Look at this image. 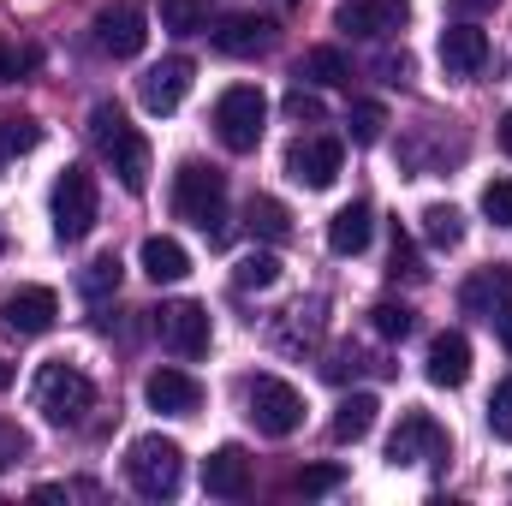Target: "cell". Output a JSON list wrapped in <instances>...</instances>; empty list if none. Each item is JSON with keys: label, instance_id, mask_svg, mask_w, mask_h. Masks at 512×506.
I'll return each instance as SVG.
<instances>
[{"label": "cell", "instance_id": "33", "mask_svg": "<svg viewBox=\"0 0 512 506\" xmlns=\"http://www.w3.org/2000/svg\"><path fill=\"white\" fill-rule=\"evenodd\" d=\"M286 120H292V126H322V120H328V108H322V96H316V90H304V84H298V90H286Z\"/></svg>", "mask_w": 512, "mask_h": 506}, {"label": "cell", "instance_id": "25", "mask_svg": "<svg viewBox=\"0 0 512 506\" xmlns=\"http://www.w3.org/2000/svg\"><path fill=\"white\" fill-rule=\"evenodd\" d=\"M417 221H423V239H429L435 251H459V239H465V215H459L453 203H429Z\"/></svg>", "mask_w": 512, "mask_h": 506}, {"label": "cell", "instance_id": "34", "mask_svg": "<svg viewBox=\"0 0 512 506\" xmlns=\"http://www.w3.org/2000/svg\"><path fill=\"white\" fill-rule=\"evenodd\" d=\"M340 483H346V471H340V465H304V471L292 477V489H298V495H328V489H340Z\"/></svg>", "mask_w": 512, "mask_h": 506}, {"label": "cell", "instance_id": "18", "mask_svg": "<svg viewBox=\"0 0 512 506\" xmlns=\"http://www.w3.org/2000/svg\"><path fill=\"white\" fill-rule=\"evenodd\" d=\"M203 489H209L215 501H239V495L251 489V459H245V447H215V453L203 459Z\"/></svg>", "mask_w": 512, "mask_h": 506}, {"label": "cell", "instance_id": "39", "mask_svg": "<svg viewBox=\"0 0 512 506\" xmlns=\"http://www.w3.org/2000/svg\"><path fill=\"white\" fill-rule=\"evenodd\" d=\"M423 280V268H417V256H411V239L399 233V221H393V280Z\"/></svg>", "mask_w": 512, "mask_h": 506}, {"label": "cell", "instance_id": "6", "mask_svg": "<svg viewBox=\"0 0 512 506\" xmlns=\"http://www.w3.org/2000/svg\"><path fill=\"white\" fill-rule=\"evenodd\" d=\"M262 120H268V96H262L256 84L221 90V102H215V137H221L233 155H251L256 143H262Z\"/></svg>", "mask_w": 512, "mask_h": 506}, {"label": "cell", "instance_id": "35", "mask_svg": "<svg viewBox=\"0 0 512 506\" xmlns=\"http://www.w3.org/2000/svg\"><path fill=\"white\" fill-rule=\"evenodd\" d=\"M483 215L495 227H512V179H489L483 185Z\"/></svg>", "mask_w": 512, "mask_h": 506}, {"label": "cell", "instance_id": "5", "mask_svg": "<svg viewBox=\"0 0 512 506\" xmlns=\"http://www.w3.org/2000/svg\"><path fill=\"white\" fill-rule=\"evenodd\" d=\"M96 209H102V197H96V173H90V167H66V173L54 179V233H60V245L90 239Z\"/></svg>", "mask_w": 512, "mask_h": 506}, {"label": "cell", "instance_id": "9", "mask_svg": "<svg viewBox=\"0 0 512 506\" xmlns=\"http://www.w3.org/2000/svg\"><path fill=\"white\" fill-rule=\"evenodd\" d=\"M0 322H6V334H18V340H42V334L60 322V298H54L48 286H12V292L0 298Z\"/></svg>", "mask_w": 512, "mask_h": 506}, {"label": "cell", "instance_id": "29", "mask_svg": "<svg viewBox=\"0 0 512 506\" xmlns=\"http://www.w3.org/2000/svg\"><path fill=\"white\" fill-rule=\"evenodd\" d=\"M42 66V48L36 42H6L0 36V84H18V78H30Z\"/></svg>", "mask_w": 512, "mask_h": 506}, {"label": "cell", "instance_id": "36", "mask_svg": "<svg viewBox=\"0 0 512 506\" xmlns=\"http://www.w3.org/2000/svg\"><path fill=\"white\" fill-rule=\"evenodd\" d=\"M489 429H495V441L512 447V381H501V387L489 393Z\"/></svg>", "mask_w": 512, "mask_h": 506}, {"label": "cell", "instance_id": "41", "mask_svg": "<svg viewBox=\"0 0 512 506\" xmlns=\"http://www.w3.org/2000/svg\"><path fill=\"white\" fill-rule=\"evenodd\" d=\"M495 328H501V340H507V352H512V304L501 310V316H495Z\"/></svg>", "mask_w": 512, "mask_h": 506}, {"label": "cell", "instance_id": "4", "mask_svg": "<svg viewBox=\"0 0 512 506\" xmlns=\"http://www.w3.org/2000/svg\"><path fill=\"white\" fill-rule=\"evenodd\" d=\"M36 411L48 423H84V411H96V381L84 376L78 364H42L36 376Z\"/></svg>", "mask_w": 512, "mask_h": 506}, {"label": "cell", "instance_id": "15", "mask_svg": "<svg viewBox=\"0 0 512 506\" xmlns=\"http://www.w3.org/2000/svg\"><path fill=\"white\" fill-rule=\"evenodd\" d=\"M441 66H447V78H477L489 66V30L471 18H453L441 30Z\"/></svg>", "mask_w": 512, "mask_h": 506}, {"label": "cell", "instance_id": "17", "mask_svg": "<svg viewBox=\"0 0 512 506\" xmlns=\"http://www.w3.org/2000/svg\"><path fill=\"white\" fill-rule=\"evenodd\" d=\"M143 399H149L161 417H191V411L203 405V381L185 376V370H155V376L143 381Z\"/></svg>", "mask_w": 512, "mask_h": 506}, {"label": "cell", "instance_id": "8", "mask_svg": "<svg viewBox=\"0 0 512 506\" xmlns=\"http://www.w3.org/2000/svg\"><path fill=\"white\" fill-rule=\"evenodd\" d=\"M155 334H161V346L173 352V358H203L209 352V310L203 304H191V298H179V304H161L155 310Z\"/></svg>", "mask_w": 512, "mask_h": 506}, {"label": "cell", "instance_id": "12", "mask_svg": "<svg viewBox=\"0 0 512 506\" xmlns=\"http://www.w3.org/2000/svg\"><path fill=\"white\" fill-rule=\"evenodd\" d=\"M423 459H447V429L429 411H405L387 441V465H423Z\"/></svg>", "mask_w": 512, "mask_h": 506}, {"label": "cell", "instance_id": "10", "mask_svg": "<svg viewBox=\"0 0 512 506\" xmlns=\"http://www.w3.org/2000/svg\"><path fill=\"white\" fill-rule=\"evenodd\" d=\"M340 161H346V143L340 137H298L286 149V173L304 185V191H328L340 179Z\"/></svg>", "mask_w": 512, "mask_h": 506}, {"label": "cell", "instance_id": "38", "mask_svg": "<svg viewBox=\"0 0 512 506\" xmlns=\"http://www.w3.org/2000/svg\"><path fill=\"white\" fill-rule=\"evenodd\" d=\"M161 18H167V30H203L197 0H161Z\"/></svg>", "mask_w": 512, "mask_h": 506}, {"label": "cell", "instance_id": "31", "mask_svg": "<svg viewBox=\"0 0 512 506\" xmlns=\"http://www.w3.org/2000/svg\"><path fill=\"white\" fill-rule=\"evenodd\" d=\"M78 286H84V298H90V304H102L108 292H120V256H96V262L84 268V280H78Z\"/></svg>", "mask_w": 512, "mask_h": 506}, {"label": "cell", "instance_id": "30", "mask_svg": "<svg viewBox=\"0 0 512 506\" xmlns=\"http://www.w3.org/2000/svg\"><path fill=\"white\" fill-rule=\"evenodd\" d=\"M370 322H376V334H382V340H411L417 310H411V304H393V298H382V304L370 310Z\"/></svg>", "mask_w": 512, "mask_h": 506}, {"label": "cell", "instance_id": "42", "mask_svg": "<svg viewBox=\"0 0 512 506\" xmlns=\"http://www.w3.org/2000/svg\"><path fill=\"white\" fill-rule=\"evenodd\" d=\"M501 149L512 155V108H507V120H501Z\"/></svg>", "mask_w": 512, "mask_h": 506}, {"label": "cell", "instance_id": "16", "mask_svg": "<svg viewBox=\"0 0 512 506\" xmlns=\"http://www.w3.org/2000/svg\"><path fill=\"white\" fill-rule=\"evenodd\" d=\"M209 42L221 48V54H262V48H274V18H256V12H233V18H215L209 24Z\"/></svg>", "mask_w": 512, "mask_h": 506}, {"label": "cell", "instance_id": "37", "mask_svg": "<svg viewBox=\"0 0 512 506\" xmlns=\"http://www.w3.org/2000/svg\"><path fill=\"white\" fill-rule=\"evenodd\" d=\"M24 453H30V435H24L18 423H6V417H0V471H12Z\"/></svg>", "mask_w": 512, "mask_h": 506}, {"label": "cell", "instance_id": "13", "mask_svg": "<svg viewBox=\"0 0 512 506\" xmlns=\"http://www.w3.org/2000/svg\"><path fill=\"white\" fill-rule=\"evenodd\" d=\"M405 18H411V6H405V0H346V6L334 12V24H340L346 36H358V42L399 36V30H405Z\"/></svg>", "mask_w": 512, "mask_h": 506}, {"label": "cell", "instance_id": "22", "mask_svg": "<svg viewBox=\"0 0 512 506\" xmlns=\"http://www.w3.org/2000/svg\"><path fill=\"white\" fill-rule=\"evenodd\" d=\"M137 262H143V274L155 280V286H173V280H185L191 274V256H185V245L179 239H143V251H137Z\"/></svg>", "mask_w": 512, "mask_h": 506}, {"label": "cell", "instance_id": "11", "mask_svg": "<svg viewBox=\"0 0 512 506\" xmlns=\"http://www.w3.org/2000/svg\"><path fill=\"white\" fill-rule=\"evenodd\" d=\"M191 78H197V66H191L185 54H167L161 66H149V72L137 78V102H143L149 114H179V102L191 96Z\"/></svg>", "mask_w": 512, "mask_h": 506}, {"label": "cell", "instance_id": "3", "mask_svg": "<svg viewBox=\"0 0 512 506\" xmlns=\"http://www.w3.org/2000/svg\"><path fill=\"white\" fill-rule=\"evenodd\" d=\"M126 477L143 501H173L185 483V453L167 435H137L126 447Z\"/></svg>", "mask_w": 512, "mask_h": 506}, {"label": "cell", "instance_id": "26", "mask_svg": "<svg viewBox=\"0 0 512 506\" xmlns=\"http://www.w3.org/2000/svg\"><path fill=\"white\" fill-rule=\"evenodd\" d=\"M280 280V256L274 251H251V256H239V268H233V286H245V292H268Z\"/></svg>", "mask_w": 512, "mask_h": 506}, {"label": "cell", "instance_id": "32", "mask_svg": "<svg viewBox=\"0 0 512 506\" xmlns=\"http://www.w3.org/2000/svg\"><path fill=\"white\" fill-rule=\"evenodd\" d=\"M36 143H42V126H36V120H12V114L0 120V161H12V155H30Z\"/></svg>", "mask_w": 512, "mask_h": 506}, {"label": "cell", "instance_id": "7", "mask_svg": "<svg viewBox=\"0 0 512 506\" xmlns=\"http://www.w3.org/2000/svg\"><path fill=\"white\" fill-rule=\"evenodd\" d=\"M245 405H251V423L262 435H274V441H286V435L304 423V393L280 376H256L251 387H245Z\"/></svg>", "mask_w": 512, "mask_h": 506}, {"label": "cell", "instance_id": "14", "mask_svg": "<svg viewBox=\"0 0 512 506\" xmlns=\"http://www.w3.org/2000/svg\"><path fill=\"white\" fill-rule=\"evenodd\" d=\"M90 30H96V48H102L108 60H137L143 42H149V18H143L137 6H102Z\"/></svg>", "mask_w": 512, "mask_h": 506}, {"label": "cell", "instance_id": "28", "mask_svg": "<svg viewBox=\"0 0 512 506\" xmlns=\"http://www.w3.org/2000/svg\"><path fill=\"white\" fill-rule=\"evenodd\" d=\"M251 233H262L268 245H280V239L292 233V215H286V203H274V197H251Z\"/></svg>", "mask_w": 512, "mask_h": 506}, {"label": "cell", "instance_id": "1", "mask_svg": "<svg viewBox=\"0 0 512 506\" xmlns=\"http://www.w3.org/2000/svg\"><path fill=\"white\" fill-rule=\"evenodd\" d=\"M90 143L102 149V161L120 173V185H126L131 197L149 185V137L131 126L114 102H96L90 108Z\"/></svg>", "mask_w": 512, "mask_h": 506}, {"label": "cell", "instance_id": "24", "mask_svg": "<svg viewBox=\"0 0 512 506\" xmlns=\"http://www.w3.org/2000/svg\"><path fill=\"white\" fill-rule=\"evenodd\" d=\"M376 393H352V399H340V411H334V441H364L370 429H376Z\"/></svg>", "mask_w": 512, "mask_h": 506}, {"label": "cell", "instance_id": "20", "mask_svg": "<svg viewBox=\"0 0 512 506\" xmlns=\"http://www.w3.org/2000/svg\"><path fill=\"white\" fill-rule=\"evenodd\" d=\"M370 233H376V215H370V203H346V209L328 221V251H334V256L370 251Z\"/></svg>", "mask_w": 512, "mask_h": 506}, {"label": "cell", "instance_id": "40", "mask_svg": "<svg viewBox=\"0 0 512 506\" xmlns=\"http://www.w3.org/2000/svg\"><path fill=\"white\" fill-rule=\"evenodd\" d=\"M447 6H453V12H465V18H477V12H489L495 0H447Z\"/></svg>", "mask_w": 512, "mask_h": 506}, {"label": "cell", "instance_id": "19", "mask_svg": "<svg viewBox=\"0 0 512 506\" xmlns=\"http://www.w3.org/2000/svg\"><path fill=\"white\" fill-rule=\"evenodd\" d=\"M429 381L435 387H465L471 381V340L465 334H435L429 340Z\"/></svg>", "mask_w": 512, "mask_h": 506}, {"label": "cell", "instance_id": "27", "mask_svg": "<svg viewBox=\"0 0 512 506\" xmlns=\"http://www.w3.org/2000/svg\"><path fill=\"white\" fill-rule=\"evenodd\" d=\"M382 131H387V108L382 102H352V114H346V137L352 143H382Z\"/></svg>", "mask_w": 512, "mask_h": 506}, {"label": "cell", "instance_id": "43", "mask_svg": "<svg viewBox=\"0 0 512 506\" xmlns=\"http://www.w3.org/2000/svg\"><path fill=\"white\" fill-rule=\"evenodd\" d=\"M12 376H18V370H12V364H0V393H6V387H12Z\"/></svg>", "mask_w": 512, "mask_h": 506}, {"label": "cell", "instance_id": "21", "mask_svg": "<svg viewBox=\"0 0 512 506\" xmlns=\"http://www.w3.org/2000/svg\"><path fill=\"white\" fill-rule=\"evenodd\" d=\"M459 304H465L471 316H489V322H495V316L512 304V268H489V274H477V280L459 292Z\"/></svg>", "mask_w": 512, "mask_h": 506}, {"label": "cell", "instance_id": "2", "mask_svg": "<svg viewBox=\"0 0 512 506\" xmlns=\"http://www.w3.org/2000/svg\"><path fill=\"white\" fill-rule=\"evenodd\" d=\"M173 215L191 221L197 233L221 239L227 233V173L221 167H203V161H185L173 173Z\"/></svg>", "mask_w": 512, "mask_h": 506}, {"label": "cell", "instance_id": "44", "mask_svg": "<svg viewBox=\"0 0 512 506\" xmlns=\"http://www.w3.org/2000/svg\"><path fill=\"white\" fill-rule=\"evenodd\" d=\"M286 6H298V0H286Z\"/></svg>", "mask_w": 512, "mask_h": 506}, {"label": "cell", "instance_id": "23", "mask_svg": "<svg viewBox=\"0 0 512 506\" xmlns=\"http://www.w3.org/2000/svg\"><path fill=\"white\" fill-rule=\"evenodd\" d=\"M298 78H310V84H322V90H346V84H352V60H346L340 48H310L304 66H298Z\"/></svg>", "mask_w": 512, "mask_h": 506}]
</instances>
